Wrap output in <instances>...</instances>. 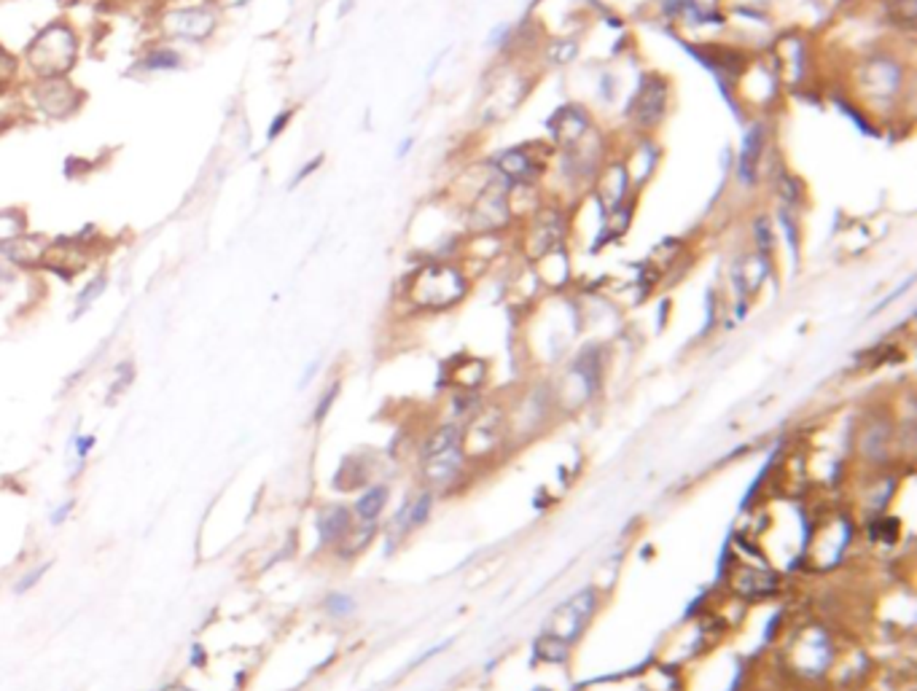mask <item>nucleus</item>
<instances>
[{
	"label": "nucleus",
	"mask_w": 917,
	"mask_h": 691,
	"mask_svg": "<svg viewBox=\"0 0 917 691\" xmlns=\"http://www.w3.org/2000/svg\"><path fill=\"white\" fill-rule=\"evenodd\" d=\"M189 665H191L194 670H202V668L208 665V649H205L202 643H194V646H191V651H189Z\"/></svg>",
	"instance_id": "72a5a7b5"
},
{
	"label": "nucleus",
	"mask_w": 917,
	"mask_h": 691,
	"mask_svg": "<svg viewBox=\"0 0 917 691\" xmlns=\"http://www.w3.org/2000/svg\"><path fill=\"white\" fill-rule=\"evenodd\" d=\"M108 272L106 270H100V272H95V275L89 277L87 282H84V288L73 296V312H70V320H79L81 315H87L97 301H100V296L108 290Z\"/></svg>",
	"instance_id": "a211bd4d"
},
{
	"label": "nucleus",
	"mask_w": 917,
	"mask_h": 691,
	"mask_svg": "<svg viewBox=\"0 0 917 691\" xmlns=\"http://www.w3.org/2000/svg\"><path fill=\"white\" fill-rule=\"evenodd\" d=\"M409 148H412V138H406L403 143H401V148H398V153H395V156H403V153H409Z\"/></svg>",
	"instance_id": "c9c22d12"
},
{
	"label": "nucleus",
	"mask_w": 917,
	"mask_h": 691,
	"mask_svg": "<svg viewBox=\"0 0 917 691\" xmlns=\"http://www.w3.org/2000/svg\"><path fill=\"white\" fill-rule=\"evenodd\" d=\"M861 87L872 100H891L902 92V62L894 57H872L861 68Z\"/></svg>",
	"instance_id": "f8f14e48"
},
{
	"label": "nucleus",
	"mask_w": 917,
	"mask_h": 691,
	"mask_svg": "<svg viewBox=\"0 0 917 691\" xmlns=\"http://www.w3.org/2000/svg\"><path fill=\"white\" fill-rule=\"evenodd\" d=\"M337 393H339V382H334V385L320 396V401H318V407H315V415H312L315 422H323V419H326L329 410H331V404H334V399H337Z\"/></svg>",
	"instance_id": "7c9ffc66"
},
{
	"label": "nucleus",
	"mask_w": 917,
	"mask_h": 691,
	"mask_svg": "<svg viewBox=\"0 0 917 691\" xmlns=\"http://www.w3.org/2000/svg\"><path fill=\"white\" fill-rule=\"evenodd\" d=\"M224 11L216 0H159L151 19L156 41L172 46H205L216 38Z\"/></svg>",
	"instance_id": "f03ea898"
},
{
	"label": "nucleus",
	"mask_w": 917,
	"mask_h": 691,
	"mask_svg": "<svg viewBox=\"0 0 917 691\" xmlns=\"http://www.w3.org/2000/svg\"><path fill=\"white\" fill-rule=\"evenodd\" d=\"M19 81H22V60L11 46L0 43V95L14 92Z\"/></svg>",
	"instance_id": "aec40b11"
},
{
	"label": "nucleus",
	"mask_w": 917,
	"mask_h": 691,
	"mask_svg": "<svg viewBox=\"0 0 917 691\" xmlns=\"http://www.w3.org/2000/svg\"><path fill=\"white\" fill-rule=\"evenodd\" d=\"M95 444H97V436L95 433H73L70 436V441H68V460L73 463V468H70V479H76L84 468H87V457H89V452L95 449Z\"/></svg>",
	"instance_id": "6ab92c4d"
},
{
	"label": "nucleus",
	"mask_w": 917,
	"mask_h": 691,
	"mask_svg": "<svg viewBox=\"0 0 917 691\" xmlns=\"http://www.w3.org/2000/svg\"><path fill=\"white\" fill-rule=\"evenodd\" d=\"M767 124L764 122H751L746 135H743V145L737 153V180L743 186H756L759 180V170H762V156L767 151Z\"/></svg>",
	"instance_id": "4468645a"
},
{
	"label": "nucleus",
	"mask_w": 917,
	"mask_h": 691,
	"mask_svg": "<svg viewBox=\"0 0 917 691\" xmlns=\"http://www.w3.org/2000/svg\"><path fill=\"white\" fill-rule=\"evenodd\" d=\"M49 237L38 232H24L0 245V264L11 267L14 272H38Z\"/></svg>",
	"instance_id": "9b49d317"
},
{
	"label": "nucleus",
	"mask_w": 917,
	"mask_h": 691,
	"mask_svg": "<svg viewBox=\"0 0 917 691\" xmlns=\"http://www.w3.org/2000/svg\"><path fill=\"white\" fill-rule=\"evenodd\" d=\"M186 68V51L181 46H172L167 41H156L151 38L143 51L132 60V68L127 76H156V73H175Z\"/></svg>",
	"instance_id": "1a4fd4ad"
},
{
	"label": "nucleus",
	"mask_w": 917,
	"mask_h": 691,
	"mask_svg": "<svg viewBox=\"0 0 917 691\" xmlns=\"http://www.w3.org/2000/svg\"><path fill=\"white\" fill-rule=\"evenodd\" d=\"M788 657H791L796 670H801L804 676H815V673H820L831 662V646H829L823 632L807 630L804 635H799L793 640Z\"/></svg>",
	"instance_id": "2eb2a0df"
},
{
	"label": "nucleus",
	"mask_w": 917,
	"mask_h": 691,
	"mask_svg": "<svg viewBox=\"0 0 917 691\" xmlns=\"http://www.w3.org/2000/svg\"><path fill=\"white\" fill-rule=\"evenodd\" d=\"M320 164H323V153H318V156H315V159H310V161H304V164H301V167H299V170H296V175H293V178H291V183H288V189H296V186H299V183H304V180H307V178H310V175H312V172H315V170H318V167H320Z\"/></svg>",
	"instance_id": "2f4dec72"
},
{
	"label": "nucleus",
	"mask_w": 917,
	"mask_h": 691,
	"mask_svg": "<svg viewBox=\"0 0 917 691\" xmlns=\"http://www.w3.org/2000/svg\"><path fill=\"white\" fill-rule=\"evenodd\" d=\"M546 127H549L551 140L565 151V148L581 143L592 133V119L581 106H562L549 116Z\"/></svg>",
	"instance_id": "ddd939ff"
},
{
	"label": "nucleus",
	"mask_w": 917,
	"mask_h": 691,
	"mask_svg": "<svg viewBox=\"0 0 917 691\" xmlns=\"http://www.w3.org/2000/svg\"><path fill=\"white\" fill-rule=\"evenodd\" d=\"M754 243L759 248V259L764 264H770L773 259V251H775V226L770 221V216H759L754 221Z\"/></svg>",
	"instance_id": "5701e85b"
},
{
	"label": "nucleus",
	"mask_w": 917,
	"mask_h": 691,
	"mask_svg": "<svg viewBox=\"0 0 917 691\" xmlns=\"http://www.w3.org/2000/svg\"><path fill=\"white\" fill-rule=\"evenodd\" d=\"M732 586L746 594V597H764L770 592H775L778 586V576L770 573V570H762V567H740L732 578Z\"/></svg>",
	"instance_id": "f3484780"
},
{
	"label": "nucleus",
	"mask_w": 917,
	"mask_h": 691,
	"mask_svg": "<svg viewBox=\"0 0 917 691\" xmlns=\"http://www.w3.org/2000/svg\"><path fill=\"white\" fill-rule=\"evenodd\" d=\"M385 501H388V490L385 487H372V490H366L356 501L353 517H358L361 522H375L380 517V511L385 509Z\"/></svg>",
	"instance_id": "412c9836"
},
{
	"label": "nucleus",
	"mask_w": 917,
	"mask_h": 691,
	"mask_svg": "<svg viewBox=\"0 0 917 691\" xmlns=\"http://www.w3.org/2000/svg\"><path fill=\"white\" fill-rule=\"evenodd\" d=\"M293 114H296V108H283V111H277V116H274V119L269 122V127H266V143H274V140L288 130Z\"/></svg>",
	"instance_id": "cd10ccee"
},
{
	"label": "nucleus",
	"mask_w": 917,
	"mask_h": 691,
	"mask_svg": "<svg viewBox=\"0 0 917 691\" xmlns=\"http://www.w3.org/2000/svg\"><path fill=\"white\" fill-rule=\"evenodd\" d=\"M30 232V221L27 213L22 207H3L0 210V245Z\"/></svg>",
	"instance_id": "4be33fe9"
},
{
	"label": "nucleus",
	"mask_w": 917,
	"mask_h": 691,
	"mask_svg": "<svg viewBox=\"0 0 917 691\" xmlns=\"http://www.w3.org/2000/svg\"><path fill=\"white\" fill-rule=\"evenodd\" d=\"M468 290V280L463 270L447 262H433L420 267L414 275L409 277L406 296L422 307V309H447L458 304Z\"/></svg>",
	"instance_id": "423d86ee"
},
{
	"label": "nucleus",
	"mask_w": 917,
	"mask_h": 691,
	"mask_svg": "<svg viewBox=\"0 0 917 691\" xmlns=\"http://www.w3.org/2000/svg\"><path fill=\"white\" fill-rule=\"evenodd\" d=\"M597 597L592 589L579 592L576 597H570L568 603H562L546 622L543 635L535 643V651L543 659H565L570 643L584 632V627L589 624L592 613H595Z\"/></svg>",
	"instance_id": "39448f33"
},
{
	"label": "nucleus",
	"mask_w": 917,
	"mask_h": 691,
	"mask_svg": "<svg viewBox=\"0 0 917 691\" xmlns=\"http://www.w3.org/2000/svg\"><path fill=\"white\" fill-rule=\"evenodd\" d=\"M81 30L70 16L49 19L19 51L22 78H62L70 76L81 60Z\"/></svg>",
	"instance_id": "f257e3e1"
},
{
	"label": "nucleus",
	"mask_w": 917,
	"mask_h": 691,
	"mask_svg": "<svg viewBox=\"0 0 917 691\" xmlns=\"http://www.w3.org/2000/svg\"><path fill=\"white\" fill-rule=\"evenodd\" d=\"M108 240L103 237V232L95 224L81 226L73 235H60V237H49L43 262L38 272H49V275L60 277L62 282H73L81 272H87L95 259L106 251Z\"/></svg>",
	"instance_id": "20e7f679"
},
{
	"label": "nucleus",
	"mask_w": 917,
	"mask_h": 691,
	"mask_svg": "<svg viewBox=\"0 0 917 691\" xmlns=\"http://www.w3.org/2000/svg\"><path fill=\"white\" fill-rule=\"evenodd\" d=\"M356 525L353 511L345 506H326L318 520H315V530H318V541L320 547H339V541L350 533V528Z\"/></svg>",
	"instance_id": "dca6fc26"
},
{
	"label": "nucleus",
	"mask_w": 917,
	"mask_h": 691,
	"mask_svg": "<svg viewBox=\"0 0 917 691\" xmlns=\"http://www.w3.org/2000/svg\"><path fill=\"white\" fill-rule=\"evenodd\" d=\"M877 525V522H875ZM896 533H899V528H896V522L894 520H888V522H880L877 528H875V539L877 541H885V544H891L894 539H896Z\"/></svg>",
	"instance_id": "473e14b6"
},
{
	"label": "nucleus",
	"mask_w": 917,
	"mask_h": 691,
	"mask_svg": "<svg viewBox=\"0 0 917 691\" xmlns=\"http://www.w3.org/2000/svg\"><path fill=\"white\" fill-rule=\"evenodd\" d=\"M667 106H670V87H667V78L659 76V73H646L638 84V92L635 97L630 100V119L635 122L638 130L644 133H652L656 130L662 122H664V114H667Z\"/></svg>",
	"instance_id": "6e6552de"
},
{
	"label": "nucleus",
	"mask_w": 917,
	"mask_h": 691,
	"mask_svg": "<svg viewBox=\"0 0 917 691\" xmlns=\"http://www.w3.org/2000/svg\"><path fill=\"white\" fill-rule=\"evenodd\" d=\"M132 382H134V364H132L130 358H125V361H119V364L114 366V382H111V388H108V404L116 401L122 393H127Z\"/></svg>",
	"instance_id": "b1692460"
},
{
	"label": "nucleus",
	"mask_w": 917,
	"mask_h": 691,
	"mask_svg": "<svg viewBox=\"0 0 917 691\" xmlns=\"http://www.w3.org/2000/svg\"><path fill=\"white\" fill-rule=\"evenodd\" d=\"M353 608H356V603H353L350 594L334 592V594L326 597V611H329L331 616H347V613H353Z\"/></svg>",
	"instance_id": "c85d7f7f"
},
{
	"label": "nucleus",
	"mask_w": 917,
	"mask_h": 691,
	"mask_svg": "<svg viewBox=\"0 0 917 691\" xmlns=\"http://www.w3.org/2000/svg\"><path fill=\"white\" fill-rule=\"evenodd\" d=\"M463 465V433L458 425H441L422 447L425 479L436 487L449 484Z\"/></svg>",
	"instance_id": "0eeeda50"
},
{
	"label": "nucleus",
	"mask_w": 917,
	"mask_h": 691,
	"mask_svg": "<svg viewBox=\"0 0 917 691\" xmlns=\"http://www.w3.org/2000/svg\"><path fill=\"white\" fill-rule=\"evenodd\" d=\"M76 511V501L70 498V501H62L57 509H51L49 511V525L51 528H60V525H65L68 520H70V514Z\"/></svg>",
	"instance_id": "c756f323"
},
{
	"label": "nucleus",
	"mask_w": 917,
	"mask_h": 691,
	"mask_svg": "<svg viewBox=\"0 0 917 691\" xmlns=\"http://www.w3.org/2000/svg\"><path fill=\"white\" fill-rule=\"evenodd\" d=\"M781 224H783V232H786L788 245H791V253L793 259L799 256V245H801V237H799V224H796V216L791 213V207H783L781 210Z\"/></svg>",
	"instance_id": "bb28decb"
},
{
	"label": "nucleus",
	"mask_w": 917,
	"mask_h": 691,
	"mask_svg": "<svg viewBox=\"0 0 917 691\" xmlns=\"http://www.w3.org/2000/svg\"><path fill=\"white\" fill-rule=\"evenodd\" d=\"M493 170L512 186L517 183H533L543 170H546V159H538L535 156V148H530V143L524 145H517V148H509V151H501L496 159H493Z\"/></svg>",
	"instance_id": "9d476101"
},
{
	"label": "nucleus",
	"mask_w": 917,
	"mask_h": 691,
	"mask_svg": "<svg viewBox=\"0 0 917 691\" xmlns=\"http://www.w3.org/2000/svg\"><path fill=\"white\" fill-rule=\"evenodd\" d=\"M16 103L22 108V114L27 119H38V122H51V124H62L68 119H73L84 103H87V92L70 78H22L19 87L14 89Z\"/></svg>",
	"instance_id": "7ed1b4c3"
},
{
	"label": "nucleus",
	"mask_w": 917,
	"mask_h": 691,
	"mask_svg": "<svg viewBox=\"0 0 917 691\" xmlns=\"http://www.w3.org/2000/svg\"><path fill=\"white\" fill-rule=\"evenodd\" d=\"M778 189H781V197L786 199V207H796V205H801V199H804V189H801V183L793 178V175H783L781 178V183H778Z\"/></svg>",
	"instance_id": "a878e982"
},
{
	"label": "nucleus",
	"mask_w": 917,
	"mask_h": 691,
	"mask_svg": "<svg viewBox=\"0 0 917 691\" xmlns=\"http://www.w3.org/2000/svg\"><path fill=\"white\" fill-rule=\"evenodd\" d=\"M318 366H320V361H312L307 369H304V374H301V380H299V388H304V385H310V380L315 377V372H318Z\"/></svg>",
	"instance_id": "f704fd0d"
},
{
	"label": "nucleus",
	"mask_w": 917,
	"mask_h": 691,
	"mask_svg": "<svg viewBox=\"0 0 917 691\" xmlns=\"http://www.w3.org/2000/svg\"><path fill=\"white\" fill-rule=\"evenodd\" d=\"M49 567H51V562H38V565L27 567V570L19 576V581L14 584V594H24V592H30V589H35V586L41 584V578L49 573Z\"/></svg>",
	"instance_id": "393cba45"
}]
</instances>
